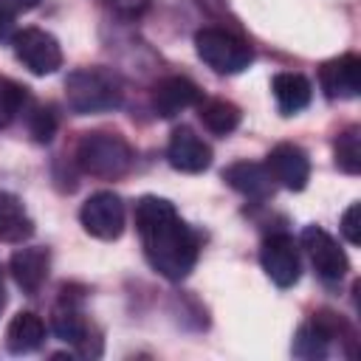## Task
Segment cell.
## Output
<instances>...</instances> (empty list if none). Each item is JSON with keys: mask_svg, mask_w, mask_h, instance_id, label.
Returning a JSON list of instances; mask_svg holds the SVG:
<instances>
[{"mask_svg": "<svg viewBox=\"0 0 361 361\" xmlns=\"http://www.w3.org/2000/svg\"><path fill=\"white\" fill-rule=\"evenodd\" d=\"M82 228L96 240H118L124 231V200L116 192H96L79 209Z\"/></svg>", "mask_w": 361, "mask_h": 361, "instance_id": "cell-7", "label": "cell"}, {"mask_svg": "<svg viewBox=\"0 0 361 361\" xmlns=\"http://www.w3.org/2000/svg\"><path fill=\"white\" fill-rule=\"evenodd\" d=\"M319 85L327 99H355L361 90V59L355 54H341L319 68Z\"/></svg>", "mask_w": 361, "mask_h": 361, "instance_id": "cell-12", "label": "cell"}, {"mask_svg": "<svg viewBox=\"0 0 361 361\" xmlns=\"http://www.w3.org/2000/svg\"><path fill=\"white\" fill-rule=\"evenodd\" d=\"M341 234L350 245L361 243V203H350L347 212L341 214Z\"/></svg>", "mask_w": 361, "mask_h": 361, "instance_id": "cell-24", "label": "cell"}, {"mask_svg": "<svg viewBox=\"0 0 361 361\" xmlns=\"http://www.w3.org/2000/svg\"><path fill=\"white\" fill-rule=\"evenodd\" d=\"M76 164L90 178L116 180V178L130 172V166H133V147L118 133L93 130V133H85L79 138V144H76Z\"/></svg>", "mask_w": 361, "mask_h": 361, "instance_id": "cell-3", "label": "cell"}, {"mask_svg": "<svg viewBox=\"0 0 361 361\" xmlns=\"http://www.w3.org/2000/svg\"><path fill=\"white\" fill-rule=\"evenodd\" d=\"M195 51L203 59V65L223 76L245 71L254 59L251 45L226 28H200L195 34Z\"/></svg>", "mask_w": 361, "mask_h": 361, "instance_id": "cell-4", "label": "cell"}, {"mask_svg": "<svg viewBox=\"0 0 361 361\" xmlns=\"http://www.w3.org/2000/svg\"><path fill=\"white\" fill-rule=\"evenodd\" d=\"M333 338H344V341H353L355 333L347 327L344 319H338L336 313L330 310H319L313 313L293 336V347L290 353L296 358H305V361H319L330 353V344Z\"/></svg>", "mask_w": 361, "mask_h": 361, "instance_id": "cell-5", "label": "cell"}, {"mask_svg": "<svg viewBox=\"0 0 361 361\" xmlns=\"http://www.w3.org/2000/svg\"><path fill=\"white\" fill-rule=\"evenodd\" d=\"M34 234V220L23 200L11 192H0V243H23Z\"/></svg>", "mask_w": 361, "mask_h": 361, "instance_id": "cell-19", "label": "cell"}, {"mask_svg": "<svg viewBox=\"0 0 361 361\" xmlns=\"http://www.w3.org/2000/svg\"><path fill=\"white\" fill-rule=\"evenodd\" d=\"M48 271H51V254L48 248L42 245H25V248H17L8 259V274L11 279L17 282V288L28 296H34L45 279H48Z\"/></svg>", "mask_w": 361, "mask_h": 361, "instance_id": "cell-14", "label": "cell"}, {"mask_svg": "<svg viewBox=\"0 0 361 361\" xmlns=\"http://www.w3.org/2000/svg\"><path fill=\"white\" fill-rule=\"evenodd\" d=\"M223 180L234 192H240V195H245L251 200H265V197L274 195V178H271L268 166L257 164V161H234V164H228L223 169Z\"/></svg>", "mask_w": 361, "mask_h": 361, "instance_id": "cell-15", "label": "cell"}, {"mask_svg": "<svg viewBox=\"0 0 361 361\" xmlns=\"http://www.w3.org/2000/svg\"><path fill=\"white\" fill-rule=\"evenodd\" d=\"M265 166H268L271 178L279 186L290 189V192H302L307 186V180H310V158H307V152L302 147H296V144H288V141L276 144L268 152Z\"/></svg>", "mask_w": 361, "mask_h": 361, "instance_id": "cell-10", "label": "cell"}, {"mask_svg": "<svg viewBox=\"0 0 361 361\" xmlns=\"http://www.w3.org/2000/svg\"><path fill=\"white\" fill-rule=\"evenodd\" d=\"M259 265L268 274V279L276 288H290L299 282L302 262H299V248L290 234H268L259 245Z\"/></svg>", "mask_w": 361, "mask_h": 361, "instance_id": "cell-8", "label": "cell"}, {"mask_svg": "<svg viewBox=\"0 0 361 361\" xmlns=\"http://www.w3.org/2000/svg\"><path fill=\"white\" fill-rule=\"evenodd\" d=\"M14 56L34 73V76H48L62 68V48L54 34L42 28H23L14 31L11 37Z\"/></svg>", "mask_w": 361, "mask_h": 361, "instance_id": "cell-6", "label": "cell"}, {"mask_svg": "<svg viewBox=\"0 0 361 361\" xmlns=\"http://www.w3.org/2000/svg\"><path fill=\"white\" fill-rule=\"evenodd\" d=\"M45 341V324L34 310H20L6 327V350L11 355H25L39 350Z\"/></svg>", "mask_w": 361, "mask_h": 361, "instance_id": "cell-17", "label": "cell"}, {"mask_svg": "<svg viewBox=\"0 0 361 361\" xmlns=\"http://www.w3.org/2000/svg\"><path fill=\"white\" fill-rule=\"evenodd\" d=\"M152 110L161 118H175L180 110L197 107V102L203 99V90L186 79V76H164L161 82H155L152 87Z\"/></svg>", "mask_w": 361, "mask_h": 361, "instance_id": "cell-13", "label": "cell"}, {"mask_svg": "<svg viewBox=\"0 0 361 361\" xmlns=\"http://www.w3.org/2000/svg\"><path fill=\"white\" fill-rule=\"evenodd\" d=\"M124 85L116 71L102 65L76 68L65 79V102L76 116H93V113H110L121 104Z\"/></svg>", "mask_w": 361, "mask_h": 361, "instance_id": "cell-2", "label": "cell"}, {"mask_svg": "<svg viewBox=\"0 0 361 361\" xmlns=\"http://www.w3.org/2000/svg\"><path fill=\"white\" fill-rule=\"evenodd\" d=\"M25 121H28V133H31V138L37 144H48L54 138V133H56V124H59L56 113L51 107H45V104H31Z\"/></svg>", "mask_w": 361, "mask_h": 361, "instance_id": "cell-23", "label": "cell"}, {"mask_svg": "<svg viewBox=\"0 0 361 361\" xmlns=\"http://www.w3.org/2000/svg\"><path fill=\"white\" fill-rule=\"evenodd\" d=\"M25 102H28V90L14 79L0 76V130L8 127L17 118V113H23Z\"/></svg>", "mask_w": 361, "mask_h": 361, "instance_id": "cell-22", "label": "cell"}, {"mask_svg": "<svg viewBox=\"0 0 361 361\" xmlns=\"http://www.w3.org/2000/svg\"><path fill=\"white\" fill-rule=\"evenodd\" d=\"M197 116H200L203 127L214 135H228L240 124V107L228 99H200Z\"/></svg>", "mask_w": 361, "mask_h": 361, "instance_id": "cell-20", "label": "cell"}, {"mask_svg": "<svg viewBox=\"0 0 361 361\" xmlns=\"http://www.w3.org/2000/svg\"><path fill=\"white\" fill-rule=\"evenodd\" d=\"M166 158H169V166H172V169L197 175V172L209 169V164H212V147H209L192 127H183V124H180V127L172 130V135H169Z\"/></svg>", "mask_w": 361, "mask_h": 361, "instance_id": "cell-11", "label": "cell"}, {"mask_svg": "<svg viewBox=\"0 0 361 361\" xmlns=\"http://www.w3.org/2000/svg\"><path fill=\"white\" fill-rule=\"evenodd\" d=\"M302 248L307 251L316 274L324 282H338L350 271V259H347L344 248L322 226H305V231H302Z\"/></svg>", "mask_w": 361, "mask_h": 361, "instance_id": "cell-9", "label": "cell"}, {"mask_svg": "<svg viewBox=\"0 0 361 361\" xmlns=\"http://www.w3.org/2000/svg\"><path fill=\"white\" fill-rule=\"evenodd\" d=\"M135 231L141 237L144 257L155 274L169 282H180L192 274L200 243L166 197L144 195L135 203Z\"/></svg>", "mask_w": 361, "mask_h": 361, "instance_id": "cell-1", "label": "cell"}, {"mask_svg": "<svg viewBox=\"0 0 361 361\" xmlns=\"http://www.w3.org/2000/svg\"><path fill=\"white\" fill-rule=\"evenodd\" d=\"M333 155H336V166L347 175H358L361 172V127L350 124L347 130H341L333 141Z\"/></svg>", "mask_w": 361, "mask_h": 361, "instance_id": "cell-21", "label": "cell"}, {"mask_svg": "<svg viewBox=\"0 0 361 361\" xmlns=\"http://www.w3.org/2000/svg\"><path fill=\"white\" fill-rule=\"evenodd\" d=\"M113 3V8L118 11V14H124V17H138L147 6H149V0H110Z\"/></svg>", "mask_w": 361, "mask_h": 361, "instance_id": "cell-25", "label": "cell"}, {"mask_svg": "<svg viewBox=\"0 0 361 361\" xmlns=\"http://www.w3.org/2000/svg\"><path fill=\"white\" fill-rule=\"evenodd\" d=\"M271 90H274V99L282 116H296L299 110L310 104V96H313L310 82L302 73H288V71L274 76Z\"/></svg>", "mask_w": 361, "mask_h": 361, "instance_id": "cell-18", "label": "cell"}, {"mask_svg": "<svg viewBox=\"0 0 361 361\" xmlns=\"http://www.w3.org/2000/svg\"><path fill=\"white\" fill-rule=\"evenodd\" d=\"M42 0H0V11H6V14H23V11H31V8H37Z\"/></svg>", "mask_w": 361, "mask_h": 361, "instance_id": "cell-26", "label": "cell"}, {"mask_svg": "<svg viewBox=\"0 0 361 361\" xmlns=\"http://www.w3.org/2000/svg\"><path fill=\"white\" fill-rule=\"evenodd\" d=\"M51 330H54V336L59 341L73 344L79 355H96L90 350V324H87V319L82 316V310L73 302H62V305L54 307Z\"/></svg>", "mask_w": 361, "mask_h": 361, "instance_id": "cell-16", "label": "cell"}, {"mask_svg": "<svg viewBox=\"0 0 361 361\" xmlns=\"http://www.w3.org/2000/svg\"><path fill=\"white\" fill-rule=\"evenodd\" d=\"M6 307V288H3V276H0V313Z\"/></svg>", "mask_w": 361, "mask_h": 361, "instance_id": "cell-27", "label": "cell"}]
</instances>
